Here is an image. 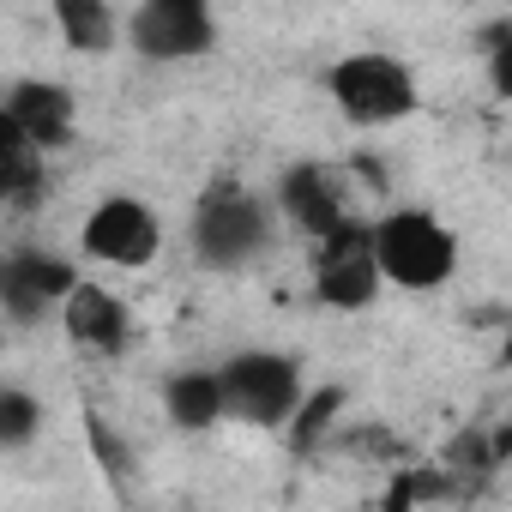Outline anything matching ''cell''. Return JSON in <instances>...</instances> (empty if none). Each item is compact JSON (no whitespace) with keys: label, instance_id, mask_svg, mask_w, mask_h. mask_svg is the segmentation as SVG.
I'll list each match as a JSON object with an SVG mask.
<instances>
[{"label":"cell","instance_id":"6da1fadb","mask_svg":"<svg viewBox=\"0 0 512 512\" xmlns=\"http://www.w3.org/2000/svg\"><path fill=\"white\" fill-rule=\"evenodd\" d=\"M193 260L205 272H253L278 247V199L253 193L241 181H217L193 205Z\"/></svg>","mask_w":512,"mask_h":512},{"label":"cell","instance_id":"7a4b0ae2","mask_svg":"<svg viewBox=\"0 0 512 512\" xmlns=\"http://www.w3.org/2000/svg\"><path fill=\"white\" fill-rule=\"evenodd\" d=\"M374 260H380L386 284H398V290H440L458 272V235L434 211L404 205L374 223Z\"/></svg>","mask_w":512,"mask_h":512},{"label":"cell","instance_id":"3957f363","mask_svg":"<svg viewBox=\"0 0 512 512\" xmlns=\"http://www.w3.org/2000/svg\"><path fill=\"white\" fill-rule=\"evenodd\" d=\"M326 97L338 103V115L350 127H392V121L416 115V103H422L416 73L386 49H356V55L332 61L326 67Z\"/></svg>","mask_w":512,"mask_h":512},{"label":"cell","instance_id":"277c9868","mask_svg":"<svg viewBox=\"0 0 512 512\" xmlns=\"http://www.w3.org/2000/svg\"><path fill=\"white\" fill-rule=\"evenodd\" d=\"M217 374H223L229 422H247V428H290L308 404L302 362L284 350H235Z\"/></svg>","mask_w":512,"mask_h":512},{"label":"cell","instance_id":"5b68a950","mask_svg":"<svg viewBox=\"0 0 512 512\" xmlns=\"http://www.w3.org/2000/svg\"><path fill=\"white\" fill-rule=\"evenodd\" d=\"M79 247L91 253L97 266H115V272H139L163 253V217L139 199V193H109L85 211L79 223Z\"/></svg>","mask_w":512,"mask_h":512},{"label":"cell","instance_id":"8992f818","mask_svg":"<svg viewBox=\"0 0 512 512\" xmlns=\"http://www.w3.org/2000/svg\"><path fill=\"white\" fill-rule=\"evenodd\" d=\"M127 43L157 67L199 61V55L217 49V13L205 0H145V7H133V19H127Z\"/></svg>","mask_w":512,"mask_h":512},{"label":"cell","instance_id":"52a82bcc","mask_svg":"<svg viewBox=\"0 0 512 512\" xmlns=\"http://www.w3.org/2000/svg\"><path fill=\"white\" fill-rule=\"evenodd\" d=\"M79 266L61 260L49 247H13L7 266H0V308H7L13 326H37L49 320V308H67L79 290Z\"/></svg>","mask_w":512,"mask_h":512},{"label":"cell","instance_id":"ba28073f","mask_svg":"<svg viewBox=\"0 0 512 512\" xmlns=\"http://www.w3.org/2000/svg\"><path fill=\"white\" fill-rule=\"evenodd\" d=\"M380 290H386V272H380V260H374V229L356 223V229H344L338 241L320 247V260H314V296H320L326 308L356 314V308H368Z\"/></svg>","mask_w":512,"mask_h":512},{"label":"cell","instance_id":"9c48e42d","mask_svg":"<svg viewBox=\"0 0 512 512\" xmlns=\"http://www.w3.org/2000/svg\"><path fill=\"white\" fill-rule=\"evenodd\" d=\"M278 211H284L302 235H314L320 247L338 241L344 229H356L350 199H344V175H332L326 163H296V169H284V175H278Z\"/></svg>","mask_w":512,"mask_h":512},{"label":"cell","instance_id":"30bf717a","mask_svg":"<svg viewBox=\"0 0 512 512\" xmlns=\"http://www.w3.org/2000/svg\"><path fill=\"white\" fill-rule=\"evenodd\" d=\"M0 121H13V127H19V133H25V139L49 157V151L73 145L79 103H73V91H67V85H55V79H13Z\"/></svg>","mask_w":512,"mask_h":512},{"label":"cell","instance_id":"8fae6325","mask_svg":"<svg viewBox=\"0 0 512 512\" xmlns=\"http://www.w3.org/2000/svg\"><path fill=\"white\" fill-rule=\"evenodd\" d=\"M61 326H67V338H73L79 350H91V356H121L127 338H133L127 302H121L115 290H103V284H79L73 302L61 308Z\"/></svg>","mask_w":512,"mask_h":512},{"label":"cell","instance_id":"7c38bea8","mask_svg":"<svg viewBox=\"0 0 512 512\" xmlns=\"http://www.w3.org/2000/svg\"><path fill=\"white\" fill-rule=\"evenodd\" d=\"M163 410L181 434H205L217 422H229V398H223V374L217 368H175L163 380Z\"/></svg>","mask_w":512,"mask_h":512},{"label":"cell","instance_id":"4fadbf2b","mask_svg":"<svg viewBox=\"0 0 512 512\" xmlns=\"http://www.w3.org/2000/svg\"><path fill=\"white\" fill-rule=\"evenodd\" d=\"M49 19H55L61 43H67L73 55H109L115 37H121V19H115L109 0H55Z\"/></svg>","mask_w":512,"mask_h":512},{"label":"cell","instance_id":"5bb4252c","mask_svg":"<svg viewBox=\"0 0 512 512\" xmlns=\"http://www.w3.org/2000/svg\"><path fill=\"white\" fill-rule=\"evenodd\" d=\"M43 187H49V157L13 121H0V193H7L13 205H37Z\"/></svg>","mask_w":512,"mask_h":512},{"label":"cell","instance_id":"9a60e30c","mask_svg":"<svg viewBox=\"0 0 512 512\" xmlns=\"http://www.w3.org/2000/svg\"><path fill=\"white\" fill-rule=\"evenodd\" d=\"M37 428H43V404H37L25 386H7V392H0V446H7V452H25V446L37 440Z\"/></svg>","mask_w":512,"mask_h":512},{"label":"cell","instance_id":"2e32d148","mask_svg":"<svg viewBox=\"0 0 512 512\" xmlns=\"http://www.w3.org/2000/svg\"><path fill=\"white\" fill-rule=\"evenodd\" d=\"M488 85H494V97L512 103V31H500L488 49Z\"/></svg>","mask_w":512,"mask_h":512},{"label":"cell","instance_id":"e0dca14e","mask_svg":"<svg viewBox=\"0 0 512 512\" xmlns=\"http://www.w3.org/2000/svg\"><path fill=\"white\" fill-rule=\"evenodd\" d=\"M500 362L512 368V326H506V344H500Z\"/></svg>","mask_w":512,"mask_h":512}]
</instances>
